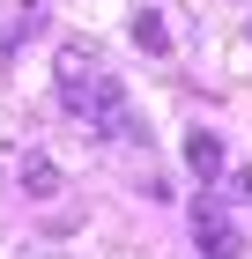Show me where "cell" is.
<instances>
[{
  "label": "cell",
  "instance_id": "5b68a950",
  "mask_svg": "<svg viewBox=\"0 0 252 259\" xmlns=\"http://www.w3.org/2000/svg\"><path fill=\"white\" fill-rule=\"evenodd\" d=\"M134 45H149V52H171V30H163V15H156V8H141V15H134Z\"/></svg>",
  "mask_w": 252,
  "mask_h": 259
},
{
  "label": "cell",
  "instance_id": "6da1fadb",
  "mask_svg": "<svg viewBox=\"0 0 252 259\" xmlns=\"http://www.w3.org/2000/svg\"><path fill=\"white\" fill-rule=\"evenodd\" d=\"M59 104H67L75 119H89L104 141H126V134H134L126 89H119V81L104 74L97 60H82V52H67V60H59Z\"/></svg>",
  "mask_w": 252,
  "mask_h": 259
},
{
  "label": "cell",
  "instance_id": "277c9868",
  "mask_svg": "<svg viewBox=\"0 0 252 259\" xmlns=\"http://www.w3.org/2000/svg\"><path fill=\"white\" fill-rule=\"evenodd\" d=\"M22 193H30V200H52V193H59V170H52L45 156H30V163H22Z\"/></svg>",
  "mask_w": 252,
  "mask_h": 259
},
{
  "label": "cell",
  "instance_id": "7a4b0ae2",
  "mask_svg": "<svg viewBox=\"0 0 252 259\" xmlns=\"http://www.w3.org/2000/svg\"><path fill=\"white\" fill-rule=\"evenodd\" d=\"M193 244H200L208 259H237V230H230V215H223L215 200L193 207Z\"/></svg>",
  "mask_w": 252,
  "mask_h": 259
},
{
  "label": "cell",
  "instance_id": "3957f363",
  "mask_svg": "<svg viewBox=\"0 0 252 259\" xmlns=\"http://www.w3.org/2000/svg\"><path fill=\"white\" fill-rule=\"evenodd\" d=\"M186 163H193V178H200V185H215V178H223V163H230L223 134H215V126H193V134H186Z\"/></svg>",
  "mask_w": 252,
  "mask_h": 259
}]
</instances>
